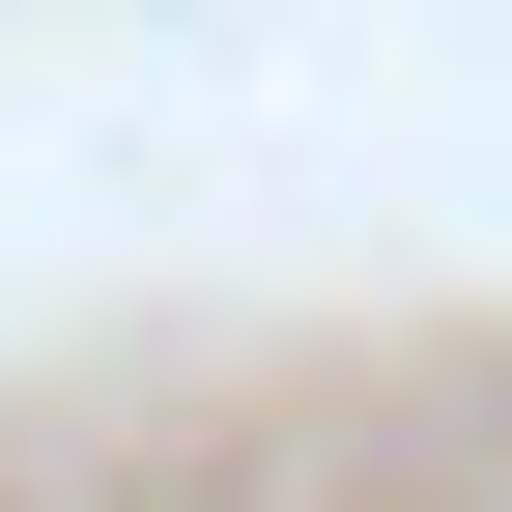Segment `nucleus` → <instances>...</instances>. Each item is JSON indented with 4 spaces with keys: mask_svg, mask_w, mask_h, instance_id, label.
Listing matches in <instances>:
<instances>
[]
</instances>
